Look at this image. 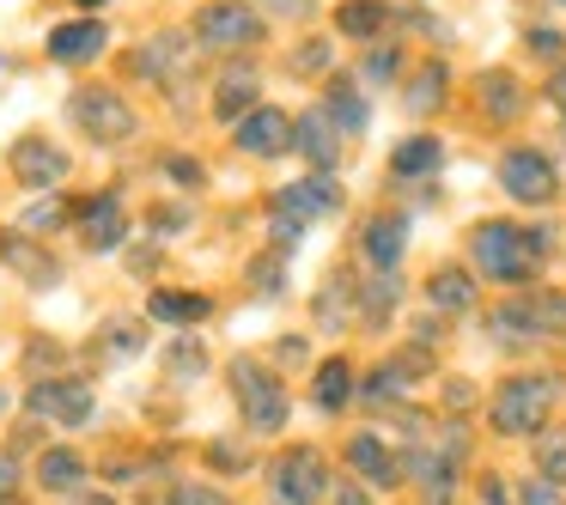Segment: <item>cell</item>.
<instances>
[{
    "label": "cell",
    "mask_w": 566,
    "mask_h": 505,
    "mask_svg": "<svg viewBox=\"0 0 566 505\" xmlns=\"http://www.w3.org/2000/svg\"><path fill=\"white\" fill-rule=\"evenodd\" d=\"M475 499H481V505H512V493H505V481H500V475H488V481L475 487Z\"/></svg>",
    "instance_id": "41"
},
{
    "label": "cell",
    "mask_w": 566,
    "mask_h": 505,
    "mask_svg": "<svg viewBox=\"0 0 566 505\" xmlns=\"http://www.w3.org/2000/svg\"><path fill=\"white\" fill-rule=\"evenodd\" d=\"M80 238H86V250H116L128 238V213L116 196H98L80 208Z\"/></svg>",
    "instance_id": "16"
},
{
    "label": "cell",
    "mask_w": 566,
    "mask_h": 505,
    "mask_svg": "<svg viewBox=\"0 0 566 505\" xmlns=\"http://www.w3.org/2000/svg\"><path fill=\"white\" fill-rule=\"evenodd\" d=\"M13 481H19L13 456H0V499H13Z\"/></svg>",
    "instance_id": "43"
},
{
    "label": "cell",
    "mask_w": 566,
    "mask_h": 505,
    "mask_svg": "<svg viewBox=\"0 0 566 505\" xmlns=\"http://www.w3.org/2000/svg\"><path fill=\"white\" fill-rule=\"evenodd\" d=\"M342 208V189L329 183V177H298V183H286L281 196H274V220H293V225H305V220H323V213H335Z\"/></svg>",
    "instance_id": "11"
},
{
    "label": "cell",
    "mask_w": 566,
    "mask_h": 505,
    "mask_svg": "<svg viewBox=\"0 0 566 505\" xmlns=\"http://www.w3.org/2000/svg\"><path fill=\"white\" fill-rule=\"evenodd\" d=\"M0 505H13V499H0Z\"/></svg>",
    "instance_id": "49"
},
{
    "label": "cell",
    "mask_w": 566,
    "mask_h": 505,
    "mask_svg": "<svg viewBox=\"0 0 566 505\" xmlns=\"http://www.w3.org/2000/svg\"><path fill=\"white\" fill-rule=\"evenodd\" d=\"M366 74L371 80H396V74H402V50H396V43L384 50V43H378V50L366 55Z\"/></svg>",
    "instance_id": "35"
},
{
    "label": "cell",
    "mask_w": 566,
    "mask_h": 505,
    "mask_svg": "<svg viewBox=\"0 0 566 505\" xmlns=\"http://www.w3.org/2000/svg\"><path fill=\"white\" fill-rule=\"evenodd\" d=\"M347 463L366 487H402V456H390V444L378 432H354L347 439Z\"/></svg>",
    "instance_id": "14"
},
{
    "label": "cell",
    "mask_w": 566,
    "mask_h": 505,
    "mask_svg": "<svg viewBox=\"0 0 566 505\" xmlns=\"http://www.w3.org/2000/svg\"><path fill=\"white\" fill-rule=\"evenodd\" d=\"M250 104H256V74H226L213 111H220L226 123H238V111H250Z\"/></svg>",
    "instance_id": "28"
},
{
    "label": "cell",
    "mask_w": 566,
    "mask_h": 505,
    "mask_svg": "<svg viewBox=\"0 0 566 505\" xmlns=\"http://www.w3.org/2000/svg\"><path fill=\"white\" fill-rule=\"evenodd\" d=\"M0 262L19 274V281H31V286H55L62 281V269H55V256H43L38 244H31L25 232H0Z\"/></svg>",
    "instance_id": "18"
},
{
    "label": "cell",
    "mask_w": 566,
    "mask_h": 505,
    "mask_svg": "<svg viewBox=\"0 0 566 505\" xmlns=\"http://www.w3.org/2000/svg\"><path fill=\"white\" fill-rule=\"evenodd\" d=\"M548 98L566 111V67H554V80H548Z\"/></svg>",
    "instance_id": "45"
},
{
    "label": "cell",
    "mask_w": 566,
    "mask_h": 505,
    "mask_svg": "<svg viewBox=\"0 0 566 505\" xmlns=\"http://www.w3.org/2000/svg\"><path fill=\"white\" fill-rule=\"evenodd\" d=\"M311 396H317V408H323V414H335V408H347V402H354V366H347V359L342 354H335V359H323V366H317V390H311Z\"/></svg>",
    "instance_id": "20"
},
{
    "label": "cell",
    "mask_w": 566,
    "mask_h": 505,
    "mask_svg": "<svg viewBox=\"0 0 566 505\" xmlns=\"http://www.w3.org/2000/svg\"><path fill=\"white\" fill-rule=\"evenodd\" d=\"M500 189H505L512 201H524V208H542V201L560 196V177H554L548 152H536V147H512V152L500 159Z\"/></svg>",
    "instance_id": "8"
},
{
    "label": "cell",
    "mask_w": 566,
    "mask_h": 505,
    "mask_svg": "<svg viewBox=\"0 0 566 505\" xmlns=\"http://www.w3.org/2000/svg\"><path fill=\"white\" fill-rule=\"evenodd\" d=\"M196 43L213 55H238L250 43H262V13L250 0H213L196 13Z\"/></svg>",
    "instance_id": "5"
},
{
    "label": "cell",
    "mask_w": 566,
    "mask_h": 505,
    "mask_svg": "<svg viewBox=\"0 0 566 505\" xmlns=\"http://www.w3.org/2000/svg\"><path fill=\"white\" fill-rule=\"evenodd\" d=\"M67 116H74L80 128H86L92 140H104V147H123V140H135V111H128L123 92H74V104H67Z\"/></svg>",
    "instance_id": "7"
},
{
    "label": "cell",
    "mask_w": 566,
    "mask_h": 505,
    "mask_svg": "<svg viewBox=\"0 0 566 505\" xmlns=\"http://www.w3.org/2000/svg\"><path fill=\"white\" fill-rule=\"evenodd\" d=\"M201 366H208V359H201V347H189V341L171 347V371H177V378H184V371H201Z\"/></svg>",
    "instance_id": "38"
},
{
    "label": "cell",
    "mask_w": 566,
    "mask_h": 505,
    "mask_svg": "<svg viewBox=\"0 0 566 505\" xmlns=\"http://www.w3.org/2000/svg\"><path fill=\"white\" fill-rule=\"evenodd\" d=\"M171 177H177V183H201V165H189V159H171Z\"/></svg>",
    "instance_id": "44"
},
{
    "label": "cell",
    "mask_w": 566,
    "mask_h": 505,
    "mask_svg": "<svg viewBox=\"0 0 566 505\" xmlns=\"http://www.w3.org/2000/svg\"><path fill=\"white\" fill-rule=\"evenodd\" d=\"M329 505H371V493L359 487V481H335V493H329Z\"/></svg>",
    "instance_id": "39"
},
{
    "label": "cell",
    "mask_w": 566,
    "mask_h": 505,
    "mask_svg": "<svg viewBox=\"0 0 566 505\" xmlns=\"http://www.w3.org/2000/svg\"><path fill=\"white\" fill-rule=\"evenodd\" d=\"M269 7H281V13H305L311 0H269Z\"/></svg>",
    "instance_id": "46"
},
{
    "label": "cell",
    "mask_w": 566,
    "mask_h": 505,
    "mask_svg": "<svg viewBox=\"0 0 566 505\" xmlns=\"http://www.w3.org/2000/svg\"><path fill=\"white\" fill-rule=\"evenodd\" d=\"M38 481H43L50 493H74L80 481H86V456L67 451V444H55V451L38 456Z\"/></svg>",
    "instance_id": "21"
},
{
    "label": "cell",
    "mask_w": 566,
    "mask_h": 505,
    "mask_svg": "<svg viewBox=\"0 0 566 505\" xmlns=\"http://www.w3.org/2000/svg\"><path fill=\"white\" fill-rule=\"evenodd\" d=\"M444 86H451V74H444V62H427V67L415 74V86H408V111H415V116L439 111V104H444Z\"/></svg>",
    "instance_id": "26"
},
{
    "label": "cell",
    "mask_w": 566,
    "mask_h": 505,
    "mask_svg": "<svg viewBox=\"0 0 566 505\" xmlns=\"http://www.w3.org/2000/svg\"><path fill=\"white\" fill-rule=\"evenodd\" d=\"M469 256H475V269L488 274V281L500 286H524L530 274H536V244H530L524 225H505V220H488L469 232Z\"/></svg>",
    "instance_id": "2"
},
{
    "label": "cell",
    "mask_w": 566,
    "mask_h": 505,
    "mask_svg": "<svg viewBox=\"0 0 566 505\" xmlns=\"http://www.w3.org/2000/svg\"><path fill=\"white\" fill-rule=\"evenodd\" d=\"M335 25L354 43H378V31L390 25V13H384L378 0H347V7H335Z\"/></svg>",
    "instance_id": "22"
},
{
    "label": "cell",
    "mask_w": 566,
    "mask_h": 505,
    "mask_svg": "<svg viewBox=\"0 0 566 505\" xmlns=\"http://www.w3.org/2000/svg\"><path fill=\"white\" fill-rule=\"evenodd\" d=\"M536 475L560 487L566 481V432H542L536 439Z\"/></svg>",
    "instance_id": "29"
},
{
    "label": "cell",
    "mask_w": 566,
    "mask_h": 505,
    "mask_svg": "<svg viewBox=\"0 0 566 505\" xmlns=\"http://www.w3.org/2000/svg\"><path fill=\"white\" fill-rule=\"evenodd\" d=\"M104 43H111L104 19H74V25H55L43 50H50V62H62V67H86V62L104 55Z\"/></svg>",
    "instance_id": "12"
},
{
    "label": "cell",
    "mask_w": 566,
    "mask_h": 505,
    "mask_svg": "<svg viewBox=\"0 0 566 505\" xmlns=\"http://www.w3.org/2000/svg\"><path fill=\"white\" fill-rule=\"evenodd\" d=\"M439 165H444V147L432 135H415V140H402V147L390 152L396 177H427V171H439Z\"/></svg>",
    "instance_id": "25"
},
{
    "label": "cell",
    "mask_w": 566,
    "mask_h": 505,
    "mask_svg": "<svg viewBox=\"0 0 566 505\" xmlns=\"http://www.w3.org/2000/svg\"><path fill=\"white\" fill-rule=\"evenodd\" d=\"M517 505H566V493L554 487V481L530 475V481H517Z\"/></svg>",
    "instance_id": "34"
},
{
    "label": "cell",
    "mask_w": 566,
    "mask_h": 505,
    "mask_svg": "<svg viewBox=\"0 0 566 505\" xmlns=\"http://www.w3.org/2000/svg\"><path fill=\"white\" fill-rule=\"evenodd\" d=\"M7 171H13L25 189H55V183H67L74 165H67V152L50 147L43 135H19L13 152H7Z\"/></svg>",
    "instance_id": "9"
},
{
    "label": "cell",
    "mask_w": 566,
    "mask_h": 505,
    "mask_svg": "<svg viewBox=\"0 0 566 505\" xmlns=\"http://www.w3.org/2000/svg\"><path fill=\"white\" fill-rule=\"evenodd\" d=\"M554 323L566 329V298H517V305L488 311V335L500 347H530V341H542Z\"/></svg>",
    "instance_id": "6"
},
{
    "label": "cell",
    "mask_w": 566,
    "mask_h": 505,
    "mask_svg": "<svg viewBox=\"0 0 566 505\" xmlns=\"http://www.w3.org/2000/svg\"><path fill=\"white\" fill-rule=\"evenodd\" d=\"M517 111H524V92H517V80L505 74V67L481 74V116H488V123H512Z\"/></svg>",
    "instance_id": "19"
},
{
    "label": "cell",
    "mask_w": 566,
    "mask_h": 505,
    "mask_svg": "<svg viewBox=\"0 0 566 505\" xmlns=\"http://www.w3.org/2000/svg\"><path fill=\"white\" fill-rule=\"evenodd\" d=\"M232 140H238V152H250V159H281V152L293 147V116L274 111V104H262V111L238 116Z\"/></svg>",
    "instance_id": "10"
},
{
    "label": "cell",
    "mask_w": 566,
    "mask_h": 505,
    "mask_svg": "<svg viewBox=\"0 0 566 505\" xmlns=\"http://www.w3.org/2000/svg\"><path fill=\"white\" fill-rule=\"evenodd\" d=\"M281 274H286L281 250H274V256H256V262H250V281H256V293H262V298L281 293Z\"/></svg>",
    "instance_id": "33"
},
{
    "label": "cell",
    "mask_w": 566,
    "mask_h": 505,
    "mask_svg": "<svg viewBox=\"0 0 566 505\" xmlns=\"http://www.w3.org/2000/svg\"><path fill=\"white\" fill-rule=\"evenodd\" d=\"M390 311H396V274H378V281L366 286V317L384 323Z\"/></svg>",
    "instance_id": "32"
},
{
    "label": "cell",
    "mask_w": 566,
    "mask_h": 505,
    "mask_svg": "<svg viewBox=\"0 0 566 505\" xmlns=\"http://www.w3.org/2000/svg\"><path fill=\"white\" fill-rule=\"evenodd\" d=\"M402 250H408V220H402V213H371V220H366V262H371V269L396 274Z\"/></svg>",
    "instance_id": "17"
},
{
    "label": "cell",
    "mask_w": 566,
    "mask_h": 505,
    "mask_svg": "<svg viewBox=\"0 0 566 505\" xmlns=\"http://www.w3.org/2000/svg\"><path fill=\"white\" fill-rule=\"evenodd\" d=\"M560 50H566V38H560V31H530V55H542V62H554Z\"/></svg>",
    "instance_id": "37"
},
{
    "label": "cell",
    "mask_w": 566,
    "mask_h": 505,
    "mask_svg": "<svg viewBox=\"0 0 566 505\" xmlns=\"http://www.w3.org/2000/svg\"><path fill=\"white\" fill-rule=\"evenodd\" d=\"M177 55H184V43H177V38H153V50L135 55V74H165Z\"/></svg>",
    "instance_id": "31"
},
{
    "label": "cell",
    "mask_w": 566,
    "mask_h": 505,
    "mask_svg": "<svg viewBox=\"0 0 566 505\" xmlns=\"http://www.w3.org/2000/svg\"><path fill=\"white\" fill-rule=\"evenodd\" d=\"M323 111L335 116L342 135H366V123H371V111H366V98L354 92V80H329V104H323Z\"/></svg>",
    "instance_id": "24"
},
{
    "label": "cell",
    "mask_w": 566,
    "mask_h": 505,
    "mask_svg": "<svg viewBox=\"0 0 566 505\" xmlns=\"http://www.w3.org/2000/svg\"><path fill=\"white\" fill-rule=\"evenodd\" d=\"M232 390H238V408H244V427L250 432H281L286 427V383L274 378L269 366L238 359V366H232Z\"/></svg>",
    "instance_id": "4"
},
{
    "label": "cell",
    "mask_w": 566,
    "mask_h": 505,
    "mask_svg": "<svg viewBox=\"0 0 566 505\" xmlns=\"http://www.w3.org/2000/svg\"><path fill=\"white\" fill-rule=\"evenodd\" d=\"M62 220H67V208H62V201H55V196H50V201H38V208L25 213V225H31V232H55V225H62Z\"/></svg>",
    "instance_id": "36"
},
{
    "label": "cell",
    "mask_w": 566,
    "mask_h": 505,
    "mask_svg": "<svg viewBox=\"0 0 566 505\" xmlns=\"http://www.w3.org/2000/svg\"><path fill=\"white\" fill-rule=\"evenodd\" d=\"M80 505H116V499H111V493H92V499H80Z\"/></svg>",
    "instance_id": "47"
},
{
    "label": "cell",
    "mask_w": 566,
    "mask_h": 505,
    "mask_svg": "<svg viewBox=\"0 0 566 505\" xmlns=\"http://www.w3.org/2000/svg\"><path fill=\"white\" fill-rule=\"evenodd\" d=\"M560 7H566V0H560Z\"/></svg>",
    "instance_id": "50"
},
{
    "label": "cell",
    "mask_w": 566,
    "mask_h": 505,
    "mask_svg": "<svg viewBox=\"0 0 566 505\" xmlns=\"http://www.w3.org/2000/svg\"><path fill=\"white\" fill-rule=\"evenodd\" d=\"M274 505H317V499H329V456L317 451V444H293V451H281L274 456Z\"/></svg>",
    "instance_id": "3"
},
{
    "label": "cell",
    "mask_w": 566,
    "mask_h": 505,
    "mask_svg": "<svg viewBox=\"0 0 566 505\" xmlns=\"http://www.w3.org/2000/svg\"><path fill=\"white\" fill-rule=\"evenodd\" d=\"M402 390H408V371H402V366H378V371L366 378V390H359V396H366V402H396Z\"/></svg>",
    "instance_id": "30"
},
{
    "label": "cell",
    "mask_w": 566,
    "mask_h": 505,
    "mask_svg": "<svg viewBox=\"0 0 566 505\" xmlns=\"http://www.w3.org/2000/svg\"><path fill=\"white\" fill-rule=\"evenodd\" d=\"M554 402H560V383H554L548 371H517V378H505L500 390H493L488 420H493L500 439H542Z\"/></svg>",
    "instance_id": "1"
},
{
    "label": "cell",
    "mask_w": 566,
    "mask_h": 505,
    "mask_svg": "<svg viewBox=\"0 0 566 505\" xmlns=\"http://www.w3.org/2000/svg\"><path fill=\"white\" fill-rule=\"evenodd\" d=\"M427 298H432V311H469L475 305V281H469V269H432Z\"/></svg>",
    "instance_id": "23"
},
{
    "label": "cell",
    "mask_w": 566,
    "mask_h": 505,
    "mask_svg": "<svg viewBox=\"0 0 566 505\" xmlns=\"http://www.w3.org/2000/svg\"><path fill=\"white\" fill-rule=\"evenodd\" d=\"M153 317H165V323H189V329H196L201 317H208V298L201 293H153Z\"/></svg>",
    "instance_id": "27"
},
{
    "label": "cell",
    "mask_w": 566,
    "mask_h": 505,
    "mask_svg": "<svg viewBox=\"0 0 566 505\" xmlns=\"http://www.w3.org/2000/svg\"><path fill=\"white\" fill-rule=\"evenodd\" d=\"M293 152H305V159L329 177L335 165H342V128H335V116L329 111L298 116V123H293Z\"/></svg>",
    "instance_id": "13"
},
{
    "label": "cell",
    "mask_w": 566,
    "mask_h": 505,
    "mask_svg": "<svg viewBox=\"0 0 566 505\" xmlns=\"http://www.w3.org/2000/svg\"><path fill=\"white\" fill-rule=\"evenodd\" d=\"M177 505H232V499L213 493V487H184V493H177Z\"/></svg>",
    "instance_id": "42"
},
{
    "label": "cell",
    "mask_w": 566,
    "mask_h": 505,
    "mask_svg": "<svg viewBox=\"0 0 566 505\" xmlns=\"http://www.w3.org/2000/svg\"><path fill=\"white\" fill-rule=\"evenodd\" d=\"M31 408H38V414H50V420H62V427H86V414H92V383H80V378L38 383V390H31Z\"/></svg>",
    "instance_id": "15"
},
{
    "label": "cell",
    "mask_w": 566,
    "mask_h": 505,
    "mask_svg": "<svg viewBox=\"0 0 566 505\" xmlns=\"http://www.w3.org/2000/svg\"><path fill=\"white\" fill-rule=\"evenodd\" d=\"M323 62H329V43H311V50H298V55H293V67H298V74H317Z\"/></svg>",
    "instance_id": "40"
},
{
    "label": "cell",
    "mask_w": 566,
    "mask_h": 505,
    "mask_svg": "<svg viewBox=\"0 0 566 505\" xmlns=\"http://www.w3.org/2000/svg\"><path fill=\"white\" fill-rule=\"evenodd\" d=\"M74 7H104V0H74Z\"/></svg>",
    "instance_id": "48"
}]
</instances>
